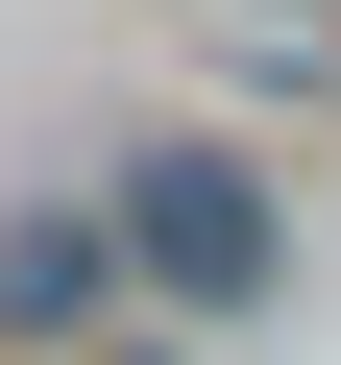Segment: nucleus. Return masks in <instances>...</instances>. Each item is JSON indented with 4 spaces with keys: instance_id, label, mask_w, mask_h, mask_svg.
<instances>
[{
    "instance_id": "obj_1",
    "label": "nucleus",
    "mask_w": 341,
    "mask_h": 365,
    "mask_svg": "<svg viewBox=\"0 0 341 365\" xmlns=\"http://www.w3.org/2000/svg\"><path fill=\"white\" fill-rule=\"evenodd\" d=\"M98 244H122V292H170V317H244L268 268H292V195L244 146H146L122 195H98Z\"/></svg>"
},
{
    "instance_id": "obj_2",
    "label": "nucleus",
    "mask_w": 341,
    "mask_h": 365,
    "mask_svg": "<svg viewBox=\"0 0 341 365\" xmlns=\"http://www.w3.org/2000/svg\"><path fill=\"white\" fill-rule=\"evenodd\" d=\"M98 317H122L98 195H25V220H0V341H98Z\"/></svg>"
},
{
    "instance_id": "obj_3",
    "label": "nucleus",
    "mask_w": 341,
    "mask_h": 365,
    "mask_svg": "<svg viewBox=\"0 0 341 365\" xmlns=\"http://www.w3.org/2000/svg\"><path fill=\"white\" fill-rule=\"evenodd\" d=\"M98 365H195V341H170V317H98Z\"/></svg>"
}]
</instances>
